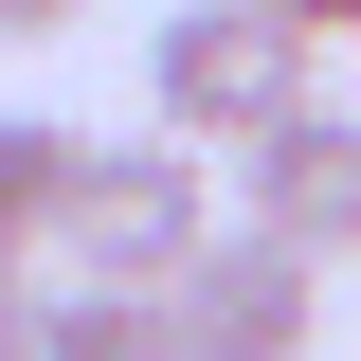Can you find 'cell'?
<instances>
[{"instance_id": "obj_1", "label": "cell", "mask_w": 361, "mask_h": 361, "mask_svg": "<svg viewBox=\"0 0 361 361\" xmlns=\"http://www.w3.org/2000/svg\"><path fill=\"white\" fill-rule=\"evenodd\" d=\"M325 90V37L307 18H271V0H180V18H145V145H253L289 127Z\"/></svg>"}, {"instance_id": "obj_2", "label": "cell", "mask_w": 361, "mask_h": 361, "mask_svg": "<svg viewBox=\"0 0 361 361\" xmlns=\"http://www.w3.org/2000/svg\"><path fill=\"white\" fill-rule=\"evenodd\" d=\"M217 253V180L180 145H90L73 163V217H54V271L73 289H180Z\"/></svg>"}, {"instance_id": "obj_3", "label": "cell", "mask_w": 361, "mask_h": 361, "mask_svg": "<svg viewBox=\"0 0 361 361\" xmlns=\"http://www.w3.org/2000/svg\"><path fill=\"white\" fill-rule=\"evenodd\" d=\"M217 235H253V253H289V271H343L361 253V109L343 90H307L289 127L235 145V217Z\"/></svg>"}, {"instance_id": "obj_4", "label": "cell", "mask_w": 361, "mask_h": 361, "mask_svg": "<svg viewBox=\"0 0 361 361\" xmlns=\"http://www.w3.org/2000/svg\"><path fill=\"white\" fill-rule=\"evenodd\" d=\"M163 325H180V361H307V343H325V271H289V253H253V235H217V253L163 289Z\"/></svg>"}, {"instance_id": "obj_5", "label": "cell", "mask_w": 361, "mask_h": 361, "mask_svg": "<svg viewBox=\"0 0 361 361\" xmlns=\"http://www.w3.org/2000/svg\"><path fill=\"white\" fill-rule=\"evenodd\" d=\"M73 163H90V127H54V109H0V235H18V253H54V217H73Z\"/></svg>"}, {"instance_id": "obj_6", "label": "cell", "mask_w": 361, "mask_h": 361, "mask_svg": "<svg viewBox=\"0 0 361 361\" xmlns=\"http://www.w3.org/2000/svg\"><path fill=\"white\" fill-rule=\"evenodd\" d=\"M54 361H180V325H163V289H73V343Z\"/></svg>"}, {"instance_id": "obj_7", "label": "cell", "mask_w": 361, "mask_h": 361, "mask_svg": "<svg viewBox=\"0 0 361 361\" xmlns=\"http://www.w3.org/2000/svg\"><path fill=\"white\" fill-rule=\"evenodd\" d=\"M73 343V271H18V289H0V361H54Z\"/></svg>"}, {"instance_id": "obj_8", "label": "cell", "mask_w": 361, "mask_h": 361, "mask_svg": "<svg viewBox=\"0 0 361 361\" xmlns=\"http://www.w3.org/2000/svg\"><path fill=\"white\" fill-rule=\"evenodd\" d=\"M109 0H0V37H90Z\"/></svg>"}, {"instance_id": "obj_9", "label": "cell", "mask_w": 361, "mask_h": 361, "mask_svg": "<svg viewBox=\"0 0 361 361\" xmlns=\"http://www.w3.org/2000/svg\"><path fill=\"white\" fill-rule=\"evenodd\" d=\"M271 18H307V37H325V18H361V0H271Z\"/></svg>"}, {"instance_id": "obj_10", "label": "cell", "mask_w": 361, "mask_h": 361, "mask_svg": "<svg viewBox=\"0 0 361 361\" xmlns=\"http://www.w3.org/2000/svg\"><path fill=\"white\" fill-rule=\"evenodd\" d=\"M18 271H37V253H18V235H0V289H18Z\"/></svg>"}]
</instances>
